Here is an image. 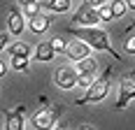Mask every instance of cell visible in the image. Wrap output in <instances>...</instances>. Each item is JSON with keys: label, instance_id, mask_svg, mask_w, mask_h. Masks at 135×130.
I'll return each instance as SVG.
<instances>
[{"label": "cell", "instance_id": "7", "mask_svg": "<svg viewBox=\"0 0 135 130\" xmlns=\"http://www.w3.org/2000/svg\"><path fill=\"white\" fill-rule=\"evenodd\" d=\"M5 116V130H26V107L19 104L16 109H5L2 112Z\"/></svg>", "mask_w": 135, "mask_h": 130}, {"label": "cell", "instance_id": "1", "mask_svg": "<svg viewBox=\"0 0 135 130\" xmlns=\"http://www.w3.org/2000/svg\"><path fill=\"white\" fill-rule=\"evenodd\" d=\"M68 35H72L75 39H79L84 44H89L93 51H107L114 61H121V53L114 51V47L109 44V35L107 30H103V28H75V26H68L65 28Z\"/></svg>", "mask_w": 135, "mask_h": 130}, {"label": "cell", "instance_id": "5", "mask_svg": "<svg viewBox=\"0 0 135 130\" xmlns=\"http://www.w3.org/2000/svg\"><path fill=\"white\" fill-rule=\"evenodd\" d=\"M135 100V72H128L119 79V100H117V109H126L128 104Z\"/></svg>", "mask_w": 135, "mask_h": 130}, {"label": "cell", "instance_id": "14", "mask_svg": "<svg viewBox=\"0 0 135 130\" xmlns=\"http://www.w3.org/2000/svg\"><path fill=\"white\" fill-rule=\"evenodd\" d=\"M19 7H21V12H23V16H26L28 21H33V19H35V16H40V7H42V2H35V0H30V2H28V0H21V2H19Z\"/></svg>", "mask_w": 135, "mask_h": 130}, {"label": "cell", "instance_id": "26", "mask_svg": "<svg viewBox=\"0 0 135 130\" xmlns=\"http://www.w3.org/2000/svg\"><path fill=\"white\" fill-rule=\"evenodd\" d=\"M56 130H68V128H65V126H61V128H56Z\"/></svg>", "mask_w": 135, "mask_h": 130}, {"label": "cell", "instance_id": "3", "mask_svg": "<svg viewBox=\"0 0 135 130\" xmlns=\"http://www.w3.org/2000/svg\"><path fill=\"white\" fill-rule=\"evenodd\" d=\"M61 114H63L61 104H44L42 109H37L30 116V126L35 130H54L58 118H61Z\"/></svg>", "mask_w": 135, "mask_h": 130}, {"label": "cell", "instance_id": "19", "mask_svg": "<svg viewBox=\"0 0 135 130\" xmlns=\"http://www.w3.org/2000/svg\"><path fill=\"white\" fill-rule=\"evenodd\" d=\"M49 44L54 47V51H56V53H63V56H65L68 42H65V39H63V37H54V39H49Z\"/></svg>", "mask_w": 135, "mask_h": 130}, {"label": "cell", "instance_id": "17", "mask_svg": "<svg viewBox=\"0 0 135 130\" xmlns=\"http://www.w3.org/2000/svg\"><path fill=\"white\" fill-rule=\"evenodd\" d=\"M126 12H128V5H126V0H112V14H114V19L123 16Z\"/></svg>", "mask_w": 135, "mask_h": 130}, {"label": "cell", "instance_id": "20", "mask_svg": "<svg viewBox=\"0 0 135 130\" xmlns=\"http://www.w3.org/2000/svg\"><path fill=\"white\" fill-rule=\"evenodd\" d=\"M93 81H95V77H91V74H84V77H79V81H77V86H79L81 91L86 93L91 86H93Z\"/></svg>", "mask_w": 135, "mask_h": 130}, {"label": "cell", "instance_id": "6", "mask_svg": "<svg viewBox=\"0 0 135 130\" xmlns=\"http://www.w3.org/2000/svg\"><path fill=\"white\" fill-rule=\"evenodd\" d=\"M54 81L61 91H72L77 86V81H79V74H77L75 67H58L54 74Z\"/></svg>", "mask_w": 135, "mask_h": 130}, {"label": "cell", "instance_id": "13", "mask_svg": "<svg viewBox=\"0 0 135 130\" xmlns=\"http://www.w3.org/2000/svg\"><path fill=\"white\" fill-rule=\"evenodd\" d=\"M75 70H77L79 77H84V74L95 77V72H98V61H95L93 56H91V58H84L81 63H75Z\"/></svg>", "mask_w": 135, "mask_h": 130}, {"label": "cell", "instance_id": "18", "mask_svg": "<svg viewBox=\"0 0 135 130\" xmlns=\"http://www.w3.org/2000/svg\"><path fill=\"white\" fill-rule=\"evenodd\" d=\"M28 61L30 58H9V65H12V70H16V72H26Z\"/></svg>", "mask_w": 135, "mask_h": 130}, {"label": "cell", "instance_id": "25", "mask_svg": "<svg viewBox=\"0 0 135 130\" xmlns=\"http://www.w3.org/2000/svg\"><path fill=\"white\" fill-rule=\"evenodd\" d=\"M126 5H128V9H133V12H135V0H126Z\"/></svg>", "mask_w": 135, "mask_h": 130}, {"label": "cell", "instance_id": "9", "mask_svg": "<svg viewBox=\"0 0 135 130\" xmlns=\"http://www.w3.org/2000/svg\"><path fill=\"white\" fill-rule=\"evenodd\" d=\"M91 47L89 44H84L79 39H72V42H68V49H65V56L70 61H75V63H81L84 58H91Z\"/></svg>", "mask_w": 135, "mask_h": 130}, {"label": "cell", "instance_id": "21", "mask_svg": "<svg viewBox=\"0 0 135 130\" xmlns=\"http://www.w3.org/2000/svg\"><path fill=\"white\" fill-rule=\"evenodd\" d=\"M123 51L128 53V56H135V35L126 37V42H123Z\"/></svg>", "mask_w": 135, "mask_h": 130}, {"label": "cell", "instance_id": "16", "mask_svg": "<svg viewBox=\"0 0 135 130\" xmlns=\"http://www.w3.org/2000/svg\"><path fill=\"white\" fill-rule=\"evenodd\" d=\"M95 9H98V16H100V21L103 23H107L114 19V14H112V2H93Z\"/></svg>", "mask_w": 135, "mask_h": 130}, {"label": "cell", "instance_id": "2", "mask_svg": "<svg viewBox=\"0 0 135 130\" xmlns=\"http://www.w3.org/2000/svg\"><path fill=\"white\" fill-rule=\"evenodd\" d=\"M109 86H112V65L105 67V72L100 77H95L93 86L84 93L79 100H75V102L77 104H98V102H103L107 98V93H109Z\"/></svg>", "mask_w": 135, "mask_h": 130}, {"label": "cell", "instance_id": "15", "mask_svg": "<svg viewBox=\"0 0 135 130\" xmlns=\"http://www.w3.org/2000/svg\"><path fill=\"white\" fill-rule=\"evenodd\" d=\"M42 7H47V12L54 14H65L72 7V2L70 0H47V2H42Z\"/></svg>", "mask_w": 135, "mask_h": 130}, {"label": "cell", "instance_id": "27", "mask_svg": "<svg viewBox=\"0 0 135 130\" xmlns=\"http://www.w3.org/2000/svg\"><path fill=\"white\" fill-rule=\"evenodd\" d=\"M133 26H135V23H133Z\"/></svg>", "mask_w": 135, "mask_h": 130}, {"label": "cell", "instance_id": "8", "mask_svg": "<svg viewBox=\"0 0 135 130\" xmlns=\"http://www.w3.org/2000/svg\"><path fill=\"white\" fill-rule=\"evenodd\" d=\"M23 30H26V16L19 7H12L9 14H7V33L12 37H19Z\"/></svg>", "mask_w": 135, "mask_h": 130}, {"label": "cell", "instance_id": "12", "mask_svg": "<svg viewBox=\"0 0 135 130\" xmlns=\"http://www.w3.org/2000/svg\"><path fill=\"white\" fill-rule=\"evenodd\" d=\"M51 26V16L49 14H40V16H35L33 21H28V28L35 33V35H42V33H47V28Z\"/></svg>", "mask_w": 135, "mask_h": 130}, {"label": "cell", "instance_id": "10", "mask_svg": "<svg viewBox=\"0 0 135 130\" xmlns=\"http://www.w3.org/2000/svg\"><path fill=\"white\" fill-rule=\"evenodd\" d=\"M7 53H9V58H30L35 51L30 49V44L21 42V39H16V42H12V44H9Z\"/></svg>", "mask_w": 135, "mask_h": 130}, {"label": "cell", "instance_id": "4", "mask_svg": "<svg viewBox=\"0 0 135 130\" xmlns=\"http://www.w3.org/2000/svg\"><path fill=\"white\" fill-rule=\"evenodd\" d=\"M100 23V16L93 2H81L77 12L72 14V26L75 28H95Z\"/></svg>", "mask_w": 135, "mask_h": 130}, {"label": "cell", "instance_id": "23", "mask_svg": "<svg viewBox=\"0 0 135 130\" xmlns=\"http://www.w3.org/2000/svg\"><path fill=\"white\" fill-rule=\"evenodd\" d=\"M5 74H7V63L0 61V77H5Z\"/></svg>", "mask_w": 135, "mask_h": 130}, {"label": "cell", "instance_id": "11", "mask_svg": "<svg viewBox=\"0 0 135 130\" xmlns=\"http://www.w3.org/2000/svg\"><path fill=\"white\" fill-rule=\"evenodd\" d=\"M54 47L49 44V42H40L37 47H35V53H33V58L37 61V63H49V61H54Z\"/></svg>", "mask_w": 135, "mask_h": 130}, {"label": "cell", "instance_id": "24", "mask_svg": "<svg viewBox=\"0 0 135 130\" xmlns=\"http://www.w3.org/2000/svg\"><path fill=\"white\" fill-rule=\"evenodd\" d=\"M77 130H95V128H93V126H89V123H84V126H79Z\"/></svg>", "mask_w": 135, "mask_h": 130}, {"label": "cell", "instance_id": "22", "mask_svg": "<svg viewBox=\"0 0 135 130\" xmlns=\"http://www.w3.org/2000/svg\"><path fill=\"white\" fill-rule=\"evenodd\" d=\"M9 37H12L9 33H0V51L9 49V44H12V42H9Z\"/></svg>", "mask_w": 135, "mask_h": 130}]
</instances>
